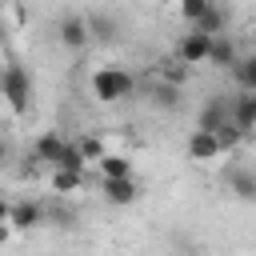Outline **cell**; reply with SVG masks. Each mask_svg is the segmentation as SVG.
<instances>
[{"instance_id":"obj_1","label":"cell","mask_w":256,"mask_h":256,"mask_svg":"<svg viewBox=\"0 0 256 256\" xmlns=\"http://www.w3.org/2000/svg\"><path fill=\"white\" fill-rule=\"evenodd\" d=\"M88 88H92V96L100 104H120V100H128L136 92V80L124 68H96L92 80H88Z\"/></svg>"},{"instance_id":"obj_2","label":"cell","mask_w":256,"mask_h":256,"mask_svg":"<svg viewBox=\"0 0 256 256\" xmlns=\"http://www.w3.org/2000/svg\"><path fill=\"white\" fill-rule=\"evenodd\" d=\"M0 96H4V104H8L16 116H24V112L32 108V76H28L20 64H4V68H0Z\"/></svg>"},{"instance_id":"obj_3","label":"cell","mask_w":256,"mask_h":256,"mask_svg":"<svg viewBox=\"0 0 256 256\" xmlns=\"http://www.w3.org/2000/svg\"><path fill=\"white\" fill-rule=\"evenodd\" d=\"M208 48H212V36L188 28V32L180 36V44H176V56H180V64L192 68V64H208Z\"/></svg>"},{"instance_id":"obj_4","label":"cell","mask_w":256,"mask_h":256,"mask_svg":"<svg viewBox=\"0 0 256 256\" xmlns=\"http://www.w3.org/2000/svg\"><path fill=\"white\" fill-rule=\"evenodd\" d=\"M100 196H104L108 204H116V208H128V204L140 200V184H136V176H124V180H100Z\"/></svg>"},{"instance_id":"obj_5","label":"cell","mask_w":256,"mask_h":256,"mask_svg":"<svg viewBox=\"0 0 256 256\" xmlns=\"http://www.w3.org/2000/svg\"><path fill=\"white\" fill-rule=\"evenodd\" d=\"M40 224H44V208L36 200H16L12 204V212H8V228L12 232H32Z\"/></svg>"},{"instance_id":"obj_6","label":"cell","mask_w":256,"mask_h":256,"mask_svg":"<svg viewBox=\"0 0 256 256\" xmlns=\"http://www.w3.org/2000/svg\"><path fill=\"white\" fill-rule=\"evenodd\" d=\"M228 120L248 136V132L256 128V92H240V96H232V100H228Z\"/></svg>"},{"instance_id":"obj_7","label":"cell","mask_w":256,"mask_h":256,"mask_svg":"<svg viewBox=\"0 0 256 256\" xmlns=\"http://www.w3.org/2000/svg\"><path fill=\"white\" fill-rule=\"evenodd\" d=\"M56 36H60V44L64 48H72V52H80V48H88V24H84V16H64L60 24H56Z\"/></svg>"},{"instance_id":"obj_8","label":"cell","mask_w":256,"mask_h":256,"mask_svg":"<svg viewBox=\"0 0 256 256\" xmlns=\"http://www.w3.org/2000/svg\"><path fill=\"white\" fill-rule=\"evenodd\" d=\"M64 144H68V140H64L60 132H40V136H36V144H32V160H40V164H52V168H56V164H60Z\"/></svg>"},{"instance_id":"obj_9","label":"cell","mask_w":256,"mask_h":256,"mask_svg":"<svg viewBox=\"0 0 256 256\" xmlns=\"http://www.w3.org/2000/svg\"><path fill=\"white\" fill-rule=\"evenodd\" d=\"M188 160H196V164H208V160H216L220 156V148H216V140H212V132H200V128H192V136H188Z\"/></svg>"},{"instance_id":"obj_10","label":"cell","mask_w":256,"mask_h":256,"mask_svg":"<svg viewBox=\"0 0 256 256\" xmlns=\"http://www.w3.org/2000/svg\"><path fill=\"white\" fill-rule=\"evenodd\" d=\"M228 192L244 204H256V172L252 168H232L228 172Z\"/></svg>"},{"instance_id":"obj_11","label":"cell","mask_w":256,"mask_h":256,"mask_svg":"<svg viewBox=\"0 0 256 256\" xmlns=\"http://www.w3.org/2000/svg\"><path fill=\"white\" fill-rule=\"evenodd\" d=\"M236 60H240V52H236V40L232 36H212V48H208V64H216V68H236Z\"/></svg>"},{"instance_id":"obj_12","label":"cell","mask_w":256,"mask_h":256,"mask_svg":"<svg viewBox=\"0 0 256 256\" xmlns=\"http://www.w3.org/2000/svg\"><path fill=\"white\" fill-rule=\"evenodd\" d=\"M220 124H228V100H224V96H212V100L200 108L196 128H200V132H216Z\"/></svg>"},{"instance_id":"obj_13","label":"cell","mask_w":256,"mask_h":256,"mask_svg":"<svg viewBox=\"0 0 256 256\" xmlns=\"http://www.w3.org/2000/svg\"><path fill=\"white\" fill-rule=\"evenodd\" d=\"M96 168H100V180H124V176H132V160L124 152H104L96 160Z\"/></svg>"},{"instance_id":"obj_14","label":"cell","mask_w":256,"mask_h":256,"mask_svg":"<svg viewBox=\"0 0 256 256\" xmlns=\"http://www.w3.org/2000/svg\"><path fill=\"white\" fill-rule=\"evenodd\" d=\"M224 28H228V8H208L204 12V20L196 24V32H204V36H224Z\"/></svg>"},{"instance_id":"obj_15","label":"cell","mask_w":256,"mask_h":256,"mask_svg":"<svg viewBox=\"0 0 256 256\" xmlns=\"http://www.w3.org/2000/svg\"><path fill=\"white\" fill-rule=\"evenodd\" d=\"M84 24H88V36L92 40H112L116 36V20L108 12H92V16H84Z\"/></svg>"},{"instance_id":"obj_16","label":"cell","mask_w":256,"mask_h":256,"mask_svg":"<svg viewBox=\"0 0 256 256\" xmlns=\"http://www.w3.org/2000/svg\"><path fill=\"white\" fill-rule=\"evenodd\" d=\"M184 92H180V84H172V80H160L156 88H152V104L156 108H180L184 100H180Z\"/></svg>"},{"instance_id":"obj_17","label":"cell","mask_w":256,"mask_h":256,"mask_svg":"<svg viewBox=\"0 0 256 256\" xmlns=\"http://www.w3.org/2000/svg\"><path fill=\"white\" fill-rule=\"evenodd\" d=\"M232 80L240 84V92H256V56H240L232 68Z\"/></svg>"},{"instance_id":"obj_18","label":"cell","mask_w":256,"mask_h":256,"mask_svg":"<svg viewBox=\"0 0 256 256\" xmlns=\"http://www.w3.org/2000/svg\"><path fill=\"white\" fill-rule=\"evenodd\" d=\"M212 140H216V148H220V152H236V148H240V140H244V132L228 120V124H220V128L212 132Z\"/></svg>"},{"instance_id":"obj_19","label":"cell","mask_w":256,"mask_h":256,"mask_svg":"<svg viewBox=\"0 0 256 256\" xmlns=\"http://www.w3.org/2000/svg\"><path fill=\"white\" fill-rule=\"evenodd\" d=\"M56 168H60V172H80V176H84L88 160H84V156H80V148L68 140V144H64V152H60V164H56ZM56 168H52V172H56Z\"/></svg>"},{"instance_id":"obj_20","label":"cell","mask_w":256,"mask_h":256,"mask_svg":"<svg viewBox=\"0 0 256 256\" xmlns=\"http://www.w3.org/2000/svg\"><path fill=\"white\" fill-rule=\"evenodd\" d=\"M80 184H84V176H80V172H60V168L52 172V192H60V196L76 192Z\"/></svg>"},{"instance_id":"obj_21","label":"cell","mask_w":256,"mask_h":256,"mask_svg":"<svg viewBox=\"0 0 256 256\" xmlns=\"http://www.w3.org/2000/svg\"><path fill=\"white\" fill-rule=\"evenodd\" d=\"M208 8H212V0H184V4H180V16L196 28V24L204 20V12H208Z\"/></svg>"},{"instance_id":"obj_22","label":"cell","mask_w":256,"mask_h":256,"mask_svg":"<svg viewBox=\"0 0 256 256\" xmlns=\"http://www.w3.org/2000/svg\"><path fill=\"white\" fill-rule=\"evenodd\" d=\"M76 148H80V156H84L88 164H96V160L104 156V140H100V136H84V140H76Z\"/></svg>"},{"instance_id":"obj_23","label":"cell","mask_w":256,"mask_h":256,"mask_svg":"<svg viewBox=\"0 0 256 256\" xmlns=\"http://www.w3.org/2000/svg\"><path fill=\"white\" fill-rule=\"evenodd\" d=\"M8 212H12V204H8L4 196H0V224H8Z\"/></svg>"},{"instance_id":"obj_24","label":"cell","mask_w":256,"mask_h":256,"mask_svg":"<svg viewBox=\"0 0 256 256\" xmlns=\"http://www.w3.org/2000/svg\"><path fill=\"white\" fill-rule=\"evenodd\" d=\"M8 236H12V228H8V224H0V244H4Z\"/></svg>"},{"instance_id":"obj_25","label":"cell","mask_w":256,"mask_h":256,"mask_svg":"<svg viewBox=\"0 0 256 256\" xmlns=\"http://www.w3.org/2000/svg\"><path fill=\"white\" fill-rule=\"evenodd\" d=\"M4 160H8V144L0 140V164H4Z\"/></svg>"},{"instance_id":"obj_26","label":"cell","mask_w":256,"mask_h":256,"mask_svg":"<svg viewBox=\"0 0 256 256\" xmlns=\"http://www.w3.org/2000/svg\"><path fill=\"white\" fill-rule=\"evenodd\" d=\"M252 40H256V32H252Z\"/></svg>"}]
</instances>
